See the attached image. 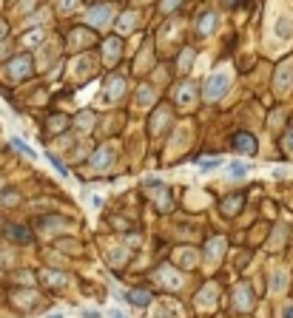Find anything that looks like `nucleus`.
I'll use <instances>...</instances> for the list:
<instances>
[{
  "label": "nucleus",
  "mask_w": 293,
  "mask_h": 318,
  "mask_svg": "<svg viewBox=\"0 0 293 318\" xmlns=\"http://www.w3.org/2000/svg\"><path fill=\"white\" fill-rule=\"evenodd\" d=\"M6 37V23H0V40Z\"/></svg>",
  "instance_id": "f704fd0d"
},
{
  "label": "nucleus",
  "mask_w": 293,
  "mask_h": 318,
  "mask_svg": "<svg viewBox=\"0 0 293 318\" xmlns=\"http://www.w3.org/2000/svg\"><path fill=\"white\" fill-rule=\"evenodd\" d=\"M225 3H228V6H231V3H239V0H225Z\"/></svg>",
  "instance_id": "c9c22d12"
},
{
  "label": "nucleus",
  "mask_w": 293,
  "mask_h": 318,
  "mask_svg": "<svg viewBox=\"0 0 293 318\" xmlns=\"http://www.w3.org/2000/svg\"><path fill=\"white\" fill-rule=\"evenodd\" d=\"M282 145H285V151H287V153H290V156H293V128L287 131V134H285V142H282Z\"/></svg>",
  "instance_id": "cd10ccee"
},
{
  "label": "nucleus",
  "mask_w": 293,
  "mask_h": 318,
  "mask_svg": "<svg viewBox=\"0 0 293 318\" xmlns=\"http://www.w3.org/2000/svg\"><path fill=\"white\" fill-rule=\"evenodd\" d=\"M157 279H159V284H165V287H171V290H179V287H182V282H185V275L177 273L174 267H162Z\"/></svg>",
  "instance_id": "20e7f679"
},
{
  "label": "nucleus",
  "mask_w": 293,
  "mask_h": 318,
  "mask_svg": "<svg viewBox=\"0 0 293 318\" xmlns=\"http://www.w3.org/2000/svg\"><path fill=\"white\" fill-rule=\"evenodd\" d=\"M228 86H231V71H228V68H219V71H214L205 80V91L202 94H205V100L216 103V100L228 91Z\"/></svg>",
  "instance_id": "f257e3e1"
},
{
  "label": "nucleus",
  "mask_w": 293,
  "mask_h": 318,
  "mask_svg": "<svg viewBox=\"0 0 293 318\" xmlns=\"http://www.w3.org/2000/svg\"><path fill=\"white\" fill-rule=\"evenodd\" d=\"M77 6V0H60V12H71Z\"/></svg>",
  "instance_id": "7c9ffc66"
},
{
  "label": "nucleus",
  "mask_w": 293,
  "mask_h": 318,
  "mask_svg": "<svg viewBox=\"0 0 293 318\" xmlns=\"http://www.w3.org/2000/svg\"><path fill=\"white\" fill-rule=\"evenodd\" d=\"M111 17H114V9L111 6H94L91 12L86 14V23L91 26V29H103V26L111 23Z\"/></svg>",
  "instance_id": "7ed1b4c3"
},
{
  "label": "nucleus",
  "mask_w": 293,
  "mask_h": 318,
  "mask_svg": "<svg viewBox=\"0 0 293 318\" xmlns=\"http://www.w3.org/2000/svg\"><path fill=\"white\" fill-rule=\"evenodd\" d=\"M233 304H236L239 310H250V307H253V287H250V284H239L236 295H233Z\"/></svg>",
  "instance_id": "423d86ee"
},
{
  "label": "nucleus",
  "mask_w": 293,
  "mask_h": 318,
  "mask_svg": "<svg viewBox=\"0 0 293 318\" xmlns=\"http://www.w3.org/2000/svg\"><path fill=\"white\" fill-rule=\"evenodd\" d=\"M3 233H6L9 239H14V242H31V230H26V227H20V225H6Z\"/></svg>",
  "instance_id": "9b49d317"
},
{
  "label": "nucleus",
  "mask_w": 293,
  "mask_h": 318,
  "mask_svg": "<svg viewBox=\"0 0 293 318\" xmlns=\"http://www.w3.org/2000/svg\"><path fill=\"white\" fill-rule=\"evenodd\" d=\"M273 31H276V37H279V40H290V37H293V17H290V14L282 12L279 17H276Z\"/></svg>",
  "instance_id": "6e6552de"
},
{
  "label": "nucleus",
  "mask_w": 293,
  "mask_h": 318,
  "mask_svg": "<svg viewBox=\"0 0 293 318\" xmlns=\"http://www.w3.org/2000/svg\"><path fill=\"white\" fill-rule=\"evenodd\" d=\"M285 287H287V275L282 273V270H276V273L270 275V293H282Z\"/></svg>",
  "instance_id": "4468645a"
},
{
  "label": "nucleus",
  "mask_w": 293,
  "mask_h": 318,
  "mask_svg": "<svg viewBox=\"0 0 293 318\" xmlns=\"http://www.w3.org/2000/svg\"><path fill=\"white\" fill-rule=\"evenodd\" d=\"M279 315H282V318H293V304H285V307L279 310Z\"/></svg>",
  "instance_id": "473e14b6"
},
{
  "label": "nucleus",
  "mask_w": 293,
  "mask_h": 318,
  "mask_svg": "<svg viewBox=\"0 0 293 318\" xmlns=\"http://www.w3.org/2000/svg\"><path fill=\"white\" fill-rule=\"evenodd\" d=\"M239 205H242V196H228L225 199V205H222V210H225L228 216H233V213H239Z\"/></svg>",
  "instance_id": "dca6fc26"
},
{
  "label": "nucleus",
  "mask_w": 293,
  "mask_h": 318,
  "mask_svg": "<svg viewBox=\"0 0 293 318\" xmlns=\"http://www.w3.org/2000/svg\"><path fill=\"white\" fill-rule=\"evenodd\" d=\"M214 29H216V14L214 12H205L199 17V31H202V34H208V31H214Z\"/></svg>",
  "instance_id": "2eb2a0df"
},
{
  "label": "nucleus",
  "mask_w": 293,
  "mask_h": 318,
  "mask_svg": "<svg viewBox=\"0 0 293 318\" xmlns=\"http://www.w3.org/2000/svg\"><path fill=\"white\" fill-rule=\"evenodd\" d=\"M6 71H9V77H12V80H26L31 71H34V63H31V57L20 54V57H14V60L6 66Z\"/></svg>",
  "instance_id": "f03ea898"
},
{
  "label": "nucleus",
  "mask_w": 293,
  "mask_h": 318,
  "mask_svg": "<svg viewBox=\"0 0 293 318\" xmlns=\"http://www.w3.org/2000/svg\"><path fill=\"white\" fill-rule=\"evenodd\" d=\"M63 227H68L66 219H46V233H54V230H63Z\"/></svg>",
  "instance_id": "aec40b11"
},
{
  "label": "nucleus",
  "mask_w": 293,
  "mask_h": 318,
  "mask_svg": "<svg viewBox=\"0 0 293 318\" xmlns=\"http://www.w3.org/2000/svg\"><path fill=\"white\" fill-rule=\"evenodd\" d=\"M179 262H182V264H185V267H194V262H196V256H194V253H191V250H185V253H182V256H179Z\"/></svg>",
  "instance_id": "a878e982"
},
{
  "label": "nucleus",
  "mask_w": 293,
  "mask_h": 318,
  "mask_svg": "<svg viewBox=\"0 0 293 318\" xmlns=\"http://www.w3.org/2000/svg\"><path fill=\"white\" fill-rule=\"evenodd\" d=\"M17 199H20V196H17V193H0V205H3V202H9V205H14V202H17Z\"/></svg>",
  "instance_id": "c85d7f7f"
},
{
  "label": "nucleus",
  "mask_w": 293,
  "mask_h": 318,
  "mask_svg": "<svg viewBox=\"0 0 293 318\" xmlns=\"http://www.w3.org/2000/svg\"><path fill=\"white\" fill-rule=\"evenodd\" d=\"M233 148L242 151V153H257V140L250 134H236L233 136Z\"/></svg>",
  "instance_id": "9d476101"
},
{
  "label": "nucleus",
  "mask_w": 293,
  "mask_h": 318,
  "mask_svg": "<svg viewBox=\"0 0 293 318\" xmlns=\"http://www.w3.org/2000/svg\"><path fill=\"white\" fill-rule=\"evenodd\" d=\"M125 299H129L134 307H148V304H151V295H148L145 290H129Z\"/></svg>",
  "instance_id": "f8f14e48"
},
{
  "label": "nucleus",
  "mask_w": 293,
  "mask_h": 318,
  "mask_svg": "<svg viewBox=\"0 0 293 318\" xmlns=\"http://www.w3.org/2000/svg\"><path fill=\"white\" fill-rule=\"evenodd\" d=\"M134 20H137V14H122V17H120V29L131 31V29H134Z\"/></svg>",
  "instance_id": "4be33fe9"
},
{
  "label": "nucleus",
  "mask_w": 293,
  "mask_h": 318,
  "mask_svg": "<svg viewBox=\"0 0 293 318\" xmlns=\"http://www.w3.org/2000/svg\"><path fill=\"white\" fill-rule=\"evenodd\" d=\"M111 156H114V145H103L91 156V168H94V171H105V168L111 165Z\"/></svg>",
  "instance_id": "39448f33"
},
{
  "label": "nucleus",
  "mask_w": 293,
  "mask_h": 318,
  "mask_svg": "<svg viewBox=\"0 0 293 318\" xmlns=\"http://www.w3.org/2000/svg\"><path fill=\"white\" fill-rule=\"evenodd\" d=\"M46 282H49V284H66V275H57V273H46Z\"/></svg>",
  "instance_id": "bb28decb"
},
{
  "label": "nucleus",
  "mask_w": 293,
  "mask_h": 318,
  "mask_svg": "<svg viewBox=\"0 0 293 318\" xmlns=\"http://www.w3.org/2000/svg\"><path fill=\"white\" fill-rule=\"evenodd\" d=\"M222 165V159H199V171H214V168H219Z\"/></svg>",
  "instance_id": "412c9836"
},
{
  "label": "nucleus",
  "mask_w": 293,
  "mask_h": 318,
  "mask_svg": "<svg viewBox=\"0 0 293 318\" xmlns=\"http://www.w3.org/2000/svg\"><path fill=\"white\" fill-rule=\"evenodd\" d=\"M290 80H293V63L279 66V71H276V91H279V94H287V88H290Z\"/></svg>",
  "instance_id": "0eeeda50"
},
{
  "label": "nucleus",
  "mask_w": 293,
  "mask_h": 318,
  "mask_svg": "<svg viewBox=\"0 0 293 318\" xmlns=\"http://www.w3.org/2000/svg\"><path fill=\"white\" fill-rule=\"evenodd\" d=\"M49 159H51V165H54V168H57V171H60V173H68V171H66V168H63V162H60V159H57V156H54V153H51V156H49Z\"/></svg>",
  "instance_id": "72a5a7b5"
},
{
  "label": "nucleus",
  "mask_w": 293,
  "mask_h": 318,
  "mask_svg": "<svg viewBox=\"0 0 293 318\" xmlns=\"http://www.w3.org/2000/svg\"><path fill=\"white\" fill-rule=\"evenodd\" d=\"M12 145H14V148H17V151H20V153H26V156H31V159H34V151H31V148H29V145H26V142H20V140H12Z\"/></svg>",
  "instance_id": "5701e85b"
},
{
  "label": "nucleus",
  "mask_w": 293,
  "mask_h": 318,
  "mask_svg": "<svg viewBox=\"0 0 293 318\" xmlns=\"http://www.w3.org/2000/svg\"><path fill=\"white\" fill-rule=\"evenodd\" d=\"M179 103H185V105L194 103V86H182V88H179Z\"/></svg>",
  "instance_id": "6ab92c4d"
},
{
  "label": "nucleus",
  "mask_w": 293,
  "mask_h": 318,
  "mask_svg": "<svg viewBox=\"0 0 293 318\" xmlns=\"http://www.w3.org/2000/svg\"><path fill=\"white\" fill-rule=\"evenodd\" d=\"M122 77H111V83H108V100H114V97H120L122 94Z\"/></svg>",
  "instance_id": "a211bd4d"
},
{
  "label": "nucleus",
  "mask_w": 293,
  "mask_h": 318,
  "mask_svg": "<svg viewBox=\"0 0 293 318\" xmlns=\"http://www.w3.org/2000/svg\"><path fill=\"white\" fill-rule=\"evenodd\" d=\"M177 6H179V0H165V3H162V12H174Z\"/></svg>",
  "instance_id": "2f4dec72"
},
{
  "label": "nucleus",
  "mask_w": 293,
  "mask_h": 318,
  "mask_svg": "<svg viewBox=\"0 0 293 318\" xmlns=\"http://www.w3.org/2000/svg\"><path fill=\"white\" fill-rule=\"evenodd\" d=\"M222 250H225V239H211V242H208V247H205V259L211 264H216L219 262V256H222Z\"/></svg>",
  "instance_id": "1a4fd4ad"
},
{
  "label": "nucleus",
  "mask_w": 293,
  "mask_h": 318,
  "mask_svg": "<svg viewBox=\"0 0 293 318\" xmlns=\"http://www.w3.org/2000/svg\"><path fill=\"white\" fill-rule=\"evenodd\" d=\"M0 185H3V182H0Z\"/></svg>",
  "instance_id": "e433bc0d"
},
{
  "label": "nucleus",
  "mask_w": 293,
  "mask_h": 318,
  "mask_svg": "<svg viewBox=\"0 0 293 318\" xmlns=\"http://www.w3.org/2000/svg\"><path fill=\"white\" fill-rule=\"evenodd\" d=\"M245 173H248V165H245V162H231V165H228V176L231 179H242Z\"/></svg>",
  "instance_id": "f3484780"
},
{
  "label": "nucleus",
  "mask_w": 293,
  "mask_h": 318,
  "mask_svg": "<svg viewBox=\"0 0 293 318\" xmlns=\"http://www.w3.org/2000/svg\"><path fill=\"white\" fill-rule=\"evenodd\" d=\"M103 51H105V60L114 63L117 57H120V51H122V43L117 40V37H111V40H105V49Z\"/></svg>",
  "instance_id": "ddd939ff"
},
{
  "label": "nucleus",
  "mask_w": 293,
  "mask_h": 318,
  "mask_svg": "<svg viewBox=\"0 0 293 318\" xmlns=\"http://www.w3.org/2000/svg\"><path fill=\"white\" fill-rule=\"evenodd\" d=\"M37 40H43V31H31V34H29V37H26L23 43H26V46H29V43H37Z\"/></svg>",
  "instance_id": "c756f323"
},
{
  "label": "nucleus",
  "mask_w": 293,
  "mask_h": 318,
  "mask_svg": "<svg viewBox=\"0 0 293 318\" xmlns=\"http://www.w3.org/2000/svg\"><path fill=\"white\" fill-rule=\"evenodd\" d=\"M142 94H137V105H148L151 103V88H140Z\"/></svg>",
  "instance_id": "b1692460"
},
{
  "label": "nucleus",
  "mask_w": 293,
  "mask_h": 318,
  "mask_svg": "<svg viewBox=\"0 0 293 318\" xmlns=\"http://www.w3.org/2000/svg\"><path fill=\"white\" fill-rule=\"evenodd\" d=\"M191 63H194V51H185V54L179 57V66H182V71H188Z\"/></svg>",
  "instance_id": "393cba45"
}]
</instances>
